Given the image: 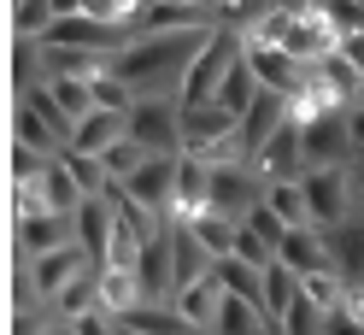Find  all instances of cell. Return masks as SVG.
<instances>
[{"label": "cell", "instance_id": "1", "mask_svg": "<svg viewBox=\"0 0 364 335\" xmlns=\"http://www.w3.org/2000/svg\"><path fill=\"white\" fill-rule=\"evenodd\" d=\"M218 24H194V30H153V36H129L118 53H112V71H118L135 95H176L182 100V71L188 59L206 48V36Z\"/></svg>", "mask_w": 364, "mask_h": 335}, {"label": "cell", "instance_id": "2", "mask_svg": "<svg viewBox=\"0 0 364 335\" xmlns=\"http://www.w3.org/2000/svg\"><path fill=\"white\" fill-rule=\"evenodd\" d=\"M235 112L223 100H200L182 106V153H200V159H241L235 153Z\"/></svg>", "mask_w": 364, "mask_h": 335}, {"label": "cell", "instance_id": "3", "mask_svg": "<svg viewBox=\"0 0 364 335\" xmlns=\"http://www.w3.org/2000/svg\"><path fill=\"white\" fill-rule=\"evenodd\" d=\"M235 59H241V30H212L206 48H200V53L188 59V71H182V106L212 100L218 83H223V71H230Z\"/></svg>", "mask_w": 364, "mask_h": 335}, {"label": "cell", "instance_id": "4", "mask_svg": "<svg viewBox=\"0 0 364 335\" xmlns=\"http://www.w3.org/2000/svg\"><path fill=\"white\" fill-rule=\"evenodd\" d=\"M129 136L153 153H182V100L176 95H135Z\"/></svg>", "mask_w": 364, "mask_h": 335}, {"label": "cell", "instance_id": "5", "mask_svg": "<svg viewBox=\"0 0 364 335\" xmlns=\"http://www.w3.org/2000/svg\"><path fill=\"white\" fill-rule=\"evenodd\" d=\"M306 194H311V218L323 223V230L358 218V200H353V165H311V171H306Z\"/></svg>", "mask_w": 364, "mask_h": 335}, {"label": "cell", "instance_id": "6", "mask_svg": "<svg viewBox=\"0 0 364 335\" xmlns=\"http://www.w3.org/2000/svg\"><path fill=\"white\" fill-rule=\"evenodd\" d=\"M259 200H264V176L247 159H212V212L247 218Z\"/></svg>", "mask_w": 364, "mask_h": 335}, {"label": "cell", "instance_id": "7", "mask_svg": "<svg viewBox=\"0 0 364 335\" xmlns=\"http://www.w3.org/2000/svg\"><path fill=\"white\" fill-rule=\"evenodd\" d=\"M176 165H182V153H147V159L124 176V194L135 200V206H147V212L165 218L171 194H176Z\"/></svg>", "mask_w": 364, "mask_h": 335}, {"label": "cell", "instance_id": "8", "mask_svg": "<svg viewBox=\"0 0 364 335\" xmlns=\"http://www.w3.org/2000/svg\"><path fill=\"white\" fill-rule=\"evenodd\" d=\"M282 124H288V95H282V88H264V95L241 112V124H235V153H241V159H253Z\"/></svg>", "mask_w": 364, "mask_h": 335}, {"label": "cell", "instance_id": "9", "mask_svg": "<svg viewBox=\"0 0 364 335\" xmlns=\"http://www.w3.org/2000/svg\"><path fill=\"white\" fill-rule=\"evenodd\" d=\"M206 206H212V159L182 153V165H176V194H171L165 218H171V223H194Z\"/></svg>", "mask_w": 364, "mask_h": 335}, {"label": "cell", "instance_id": "10", "mask_svg": "<svg viewBox=\"0 0 364 335\" xmlns=\"http://www.w3.org/2000/svg\"><path fill=\"white\" fill-rule=\"evenodd\" d=\"M65 241H77V218H65V212H36V218L12 223V259L18 265H30V253L65 248Z\"/></svg>", "mask_w": 364, "mask_h": 335}, {"label": "cell", "instance_id": "11", "mask_svg": "<svg viewBox=\"0 0 364 335\" xmlns=\"http://www.w3.org/2000/svg\"><path fill=\"white\" fill-rule=\"evenodd\" d=\"M300 136H306V171L311 165H353L358 159L353 136H347V112H323V118L300 124Z\"/></svg>", "mask_w": 364, "mask_h": 335}, {"label": "cell", "instance_id": "12", "mask_svg": "<svg viewBox=\"0 0 364 335\" xmlns=\"http://www.w3.org/2000/svg\"><path fill=\"white\" fill-rule=\"evenodd\" d=\"M247 165H253L264 183H282V176H306V136H300V124L288 118V124H282V129H277V136H270V142H264Z\"/></svg>", "mask_w": 364, "mask_h": 335}, {"label": "cell", "instance_id": "13", "mask_svg": "<svg viewBox=\"0 0 364 335\" xmlns=\"http://www.w3.org/2000/svg\"><path fill=\"white\" fill-rule=\"evenodd\" d=\"M241 53H247V65L259 71L264 88H282V95H294V88L306 83V59H294L282 41H241Z\"/></svg>", "mask_w": 364, "mask_h": 335}, {"label": "cell", "instance_id": "14", "mask_svg": "<svg viewBox=\"0 0 364 335\" xmlns=\"http://www.w3.org/2000/svg\"><path fill=\"white\" fill-rule=\"evenodd\" d=\"M12 142H30V147L48 153V159H59V153L71 147V136H65V129H59L30 95H12Z\"/></svg>", "mask_w": 364, "mask_h": 335}, {"label": "cell", "instance_id": "15", "mask_svg": "<svg viewBox=\"0 0 364 335\" xmlns=\"http://www.w3.org/2000/svg\"><path fill=\"white\" fill-rule=\"evenodd\" d=\"M112 230H118V206H112V194L100 188V194H88L77 206V241L88 248L95 265H106V253H112Z\"/></svg>", "mask_w": 364, "mask_h": 335}, {"label": "cell", "instance_id": "16", "mask_svg": "<svg viewBox=\"0 0 364 335\" xmlns=\"http://www.w3.org/2000/svg\"><path fill=\"white\" fill-rule=\"evenodd\" d=\"M171 300H176V312H182V318H188L194 329H218V306H223V277H218V271H206V277L182 282Z\"/></svg>", "mask_w": 364, "mask_h": 335}, {"label": "cell", "instance_id": "17", "mask_svg": "<svg viewBox=\"0 0 364 335\" xmlns=\"http://www.w3.org/2000/svg\"><path fill=\"white\" fill-rule=\"evenodd\" d=\"M171 265H176V288L212 271V248L188 230V223H171Z\"/></svg>", "mask_w": 364, "mask_h": 335}, {"label": "cell", "instance_id": "18", "mask_svg": "<svg viewBox=\"0 0 364 335\" xmlns=\"http://www.w3.org/2000/svg\"><path fill=\"white\" fill-rule=\"evenodd\" d=\"M259 95H264V83H259V71H253V65H247V53H241L230 71H223V83H218V95H212V100H223V106H230L235 118H241V112L253 106Z\"/></svg>", "mask_w": 364, "mask_h": 335}, {"label": "cell", "instance_id": "19", "mask_svg": "<svg viewBox=\"0 0 364 335\" xmlns=\"http://www.w3.org/2000/svg\"><path fill=\"white\" fill-rule=\"evenodd\" d=\"M294 294H300V271H294L288 259H270L264 265V312H270V329H282V312H288Z\"/></svg>", "mask_w": 364, "mask_h": 335}, {"label": "cell", "instance_id": "20", "mask_svg": "<svg viewBox=\"0 0 364 335\" xmlns=\"http://www.w3.org/2000/svg\"><path fill=\"white\" fill-rule=\"evenodd\" d=\"M41 188H48V206H53V212H65V218H77V206L88 200V188L77 183V171L65 165V159H53L48 171H41Z\"/></svg>", "mask_w": 364, "mask_h": 335}, {"label": "cell", "instance_id": "21", "mask_svg": "<svg viewBox=\"0 0 364 335\" xmlns=\"http://www.w3.org/2000/svg\"><path fill=\"white\" fill-rule=\"evenodd\" d=\"M270 6H277V0H206V12H212L218 30H253Z\"/></svg>", "mask_w": 364, "mask_h": 335}, {"label": "cell", "instance_id": "22", "mask_svg": "<svg viewBox=\"0 0 364 335\" xmlns=\"http://www.w3.org/2000/svg\"><path fill=\"white\" fill-rule=\"evenodd\" d=\"M188 230L212 248V259H223V253H235V230H241V218H223V212H212V206H206V212L188 223Z\"/></svg>", "mask_w": 364, "mask_h": 335}, {"label": "cell", "instance_id": "23", "mask_svg": "<svg viewBox=\"0 0 364 335\" xmlns=\"http://www.w3.org/2000/svg\"><path fill=\"white\" fill-rule=\"evenodd\" d=\"M59 24L53 0H12V36H48Z\"/></svg>", "mask_w": 364, "mask_h": 335}, {"label": "cell", "instance_id": "24", "mask_svg": "<svg viewBox=\"0 0 364 335\" xmlns=\"http://www.w3.org/2000/svg\"><path fill=\"white\" fill-rule=\"evenodd\" d=\"M323 318H329V312L317 306V300L306 294V282H300V294H294L288 312H282V335H317V329H323Z\"/></svg>", "mask_w": 364, "mask_h": 335}, {"label": "cell", "instance_id": "25", "mask_svg": "<svg viewBox=\"0 0 364 335\" xmlns=\"http://www.w3.org/2000/svg\"><path fill=\"white\" fill-rule=\"evenodd\" d=\"M147 153H153V147H141L135 136H118V142H112V147L100 153V165H106V176H112V183H124V176H129L135 165H141Z\"/></svg>", "mask_w": 364, "mask_h": 335}, {"label": "cell", "instance_id": "26", "mask_svg": "<svg viewBox=\"0 0 364 335\" xmlns=\"http://www.w3.org/2000/svg\"><path fill=\"white\" fill-rule=\"evenodd\" d=\"M235 253H241V259H253V265H259V271H264V265H270V259H277V241H270V235H259V230H253V223H247V218H241V230H235Z\"/></svg>", "mask_w": 364, "mask_h": 335}, {"label": "cell", "instance_id": "27", "mask_svg": "<svg viewBox=\"0 0 364 335\" xmlns=\"http://www.w3.org/2000/svg\"><path fill=\"white\" fill-rule=\"evenodd\" d=\"M323 12H329V30H335V41L364 30V6H358V0H323Z\"/></svg>", "mask_w": 364, "mask_h": 335}, {"label": "cell", "instance_id": "28", "mask_svg": "<svg viewBox=\"0 0 364 335\" xmlns=\"http://www.w3.org/2000/svg\"><path fill=\"white\" fill-rule=\"evenodd\" d=\"M347 136H353V153L364 159V100H353V106H347Z\"/></svg>", "mask_w": 364, "mask_h": 335}, {"label": "cell", "instance_id": "29", "mask_svg": "<svg viewBox=\"0 0 364 335\" xmlns=\"http://www.w3.org/2000/svg\"><path fill=\"white\" fill-rule=\"evenodd\" d=\"M341 53H347L358 71H364V30H358V36H341Z\"/></svg>", "mask_w": 364, "mask_h": 335}, {"label": "cell", "instance_id": "30", "mask_svg": "<svg viewBox=\"0 0 364 335\" xmlns=\"http://www.w3.org/2000/svg\"><path fill=\"white\" fill-rule=\"evenodd\" d=\"M353 200H358V218H364V159H353Z\"/></svg>", "mask_w": 364, "mask_h": 335}, {"label": "cell", "instance_id": "31", "mask_svg": "<svg viewBox=\"0 0 364 335\" xmlns=\"http://www.w3.org/2000/svg\"><path fill=\"white\" fill-rule=\"evenodd\" d=\"M277 6H288V12H300V6H311V0H277Z\"/></svg>", "mask_w": 364, "mask_h": 335}, {"label": "cell", "instance_id": "32", "mask_svg": "<svg viewBox=\"0 0 364 335\" xmlns=\"http://www.w3.org/2000/svg\"><path fill=\"white\" fill-rule=\"evenodd\" d=\"M358 100H364V95H358Z\"/></svg>", "mask_w": 364, "mask_h": 335}]
</instances>
